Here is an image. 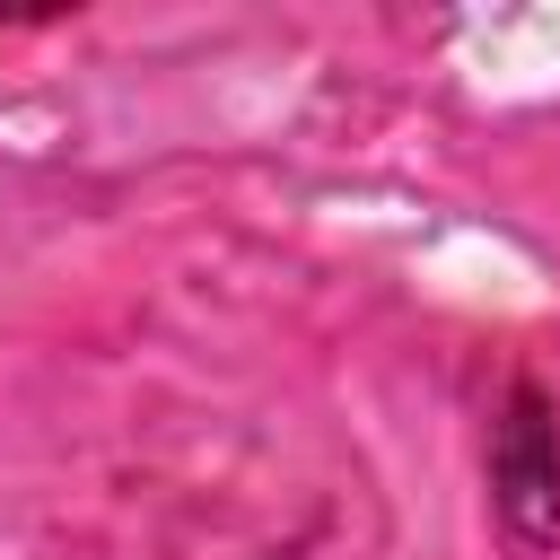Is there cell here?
I'll return each mask as SVG.
<instances>
[{
	"instance_id": "6da1fadb",
	"label": "cell",
	"mask_w": 560,
	"mask_h": 560,
	"mask_svg": "<svg viewBox=\"0 0 560 560\" xmlns=\"http://www.w3.org/2000/svg\"><path fill=\"white\" fill-rule=\"evenodd\" d=\"M490 490H499V525L525 560L560 542V429L534 385L508 394V420L490 438Z\"/></svg>"
}]
</instances>
